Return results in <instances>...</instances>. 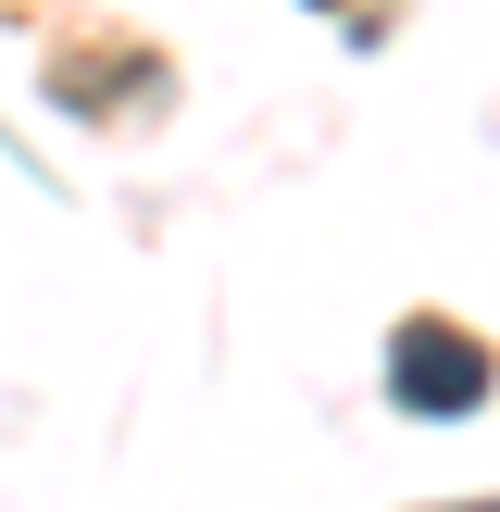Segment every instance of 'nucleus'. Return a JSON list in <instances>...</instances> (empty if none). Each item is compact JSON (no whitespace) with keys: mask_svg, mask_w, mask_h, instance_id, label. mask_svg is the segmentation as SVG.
Segmentation results:
<instances>
[{"mask_svg":"<svg viewBox=\"0 0 500 512\" xmlns=\"http://www.w3.org/2000/svg\"><path fill=\"white\" fill-rule=\"evenodd\" d=\"M388 388H400V413H475V400H488V350H475L463 325L413 313L388 338Z\"/></svg>","mask_w":500,"mask_h":512,"instance_id":"obj_1","label":"nucleus"}]
</instances>
